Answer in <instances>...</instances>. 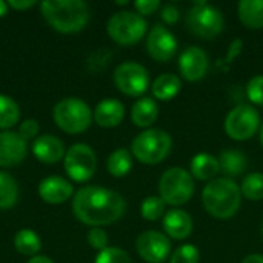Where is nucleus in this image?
Masks as SVG:
<instances>
[{"label":"nucleus","instance_id":"nucleus-31","mask_svg":"<svg viewBox=\"0 0 263 263\" xmlns=\"http://www.w3.org/2000/svg\"><path fill=\"white\" fill-rule=\"evenodd\" d=\"M199 260H200V251L194 245L186 243L179 247L173 253L170 263H199Z\"/></svg>","mask_w":263,"mask_h":263},{"label":"nucleus","instance_id":"nucleus-1","mask_svg":"<svg viewBox=\"0 0 263 263\" xmlns=\"http://www.w3.org/2000/svg\"><path fill=\"white\" fill-rule=\"evenodd\" d=\"M125 210V199L119 193L100 186L80 188L72 199L74 216L82 223L94 228L117 222Z\"/></svg>","mask_w":263,"mask_h":263},{"label":"nucleus","instance_id":"nucleus-28","mask_svg":"<svg viewBox=\"0 0 263 263\" xmlns=\"http://www.w3.org/2000/svg\"><path fill=\"white\" fill-rule=\"evenodd\" d=\"M20 119L18 105L8 96L0 94V128L8 129L14 126Z\"/></svg>","mask_w":263,"mask_h":263},{"label":"nucleus","instance_id":"nucleus-10","mask_svg":"<svg viewBox=\"0 0 263 263\" xmlns=\"http://www.w3.org/2000/svg\"><path fill=\"white\" fill-rule=\"evenodd\" d=\"M97 168V157L86 143L72 145L65 154V171L76 182L89 180Z\"/></svg>","mask_w":263,"mask_h":263},{"label":"nucleus","instance_id":"nucleus-38","mask_svg":"<svg viewBox=\"0 0 263 263\" xmlns=\"http://www.w3.org/2000/svg\"><path fill=\"white\" fill-rule=\"evenodd\" d=\"M242 45H243V42H242L240 39H236V40H233V42H231V45H230V51H228V55H227V62H231L233 59H236V57L240 54V51H242Z\"/></svg>","mask_w":263,"mask_h":263},{"label":"nucleus","instance_id":"nucleus-42","mask_svg":"<svg viewBox=\"0 0 263 263\" xmlns=\"http://www.w3.org/2000/svg\"><path fill=\"white\" fill-rule=\"evenodd\" d=\"M6 12H8V3H5V2L0 0V17L5 15Z\"/></svg>","mask_w":263,"mask_h":263},{"label":"nucleus","instance_id":"nucleus-4","mask_svg":"<svg viewBox=\"0 0 263 263\" xmlns=\"http://www.w3.org/2000/svg\"><path fill=\"white\" fill-rule=\"evenodd\" d=\"M171 146L173 140L166 131L149 128L133 140L131 151L139 162L145 165H157L166 159Z\"/></svg>","mask_w":263,"mask_h":263},{"label":"nucleus","instance_id":"nucleus-14","mask_svg":"<svg viewBox=\"0 0 263 263\" xmlns=\"http://www.w3.org/2000/svg\"><path fill=\"white\" fill-rule=\"evenodd\" d=\"M210 60L206 52L199 46H188L179 57V69L185 80L199 82L206 76Z\"/></svg>","mask_w":263,"mask_h":263},{"label":"nucleus","instance_id":"nucleus-35","mask_svg":"<svg viewBox=\"0 0 263 263\" xmlns=\"http://www.w3.org/2000/svg\"><path fill=\"white\" fill-rule=\"evenodd\" d=\"M37 134H39V123H37V120H34V119L25 120V122L20 125V128H18V136H20L23 140L34 139Z\"/></svg>","mask_w":263,"mask_h":263},{"label":"nucleus","instance_id":"nucleus-29","mask_svg":"<svg viewBox=\"0 0 263 263\" xmlns=\"http://www.w3.org/2000/svg\"><path fill=\"white\" fill-rule=\"evenodd\" d=\"M240 193L243 197L248 200H262L263 199V174L262 173H251L248 174L242 185H240Z\"/></svg>","mask_w":263,"mask_h":263},{"label":"nucleus","instance_id":"nucleus-8","mask_svg":"<svg viewBox=\"0 0 263 263\" xmlns=\"http://www.w3.org/2000/svg\"><path fill=\"white\" fill-rule=\"evenodd\" d=\"M146 20L133 11H120L111 15L106 23L109 37L119 45H134L146 34Z\"/></svg>","mask_w":263,"mask_h":263},{"label":"nucleus","instance_id":"nucleus-34","mask_svg":"<svg viewBox=\"0 0 263 263\" xmlns=\"http://www.w3.org/2000/svg\"><path fill=\"white\" fill-rule=\"evenodd\" d=\"M88 243L99 251H103L108 248V236L102 228H92L88 233Z\"/></svg>","mask_w":263,"mask_h":263},{"label":"nucleus","instance_id":"nucleus-2","mask_svg":"<svg viewBox=\"0 0 263 263\" xmlns=\"http://www.w3.org/2000/svg\"><path fill=\"white\" fill-rule=\"evenodd\" d=\"M202 203L210 216L222 220L230 219L240 208L242 193L239 185L233 179H214L203 188Z\"/></svg>","mask_w":263,"mask_h":263},{"label":"nucleus","instance_id":"nucleus-24","mask_svg":"<svg viewBox=\"0 0 263 263\" xmlns=\"http://www.w3.org/2000/svg\"><path fill=\"white\" fill-rule=\"evenodd\" d=\"M182 88V82L176 74L166 72L160 74L154 82H153V96L157 100H171L174 99Z\"/></svg>","mask_w":263,"mask_h":263},{"label":"nucleus","instance_id":"nucleus-44","mask_svg":"<svg viewBox=\"0 0 263 263\" xmlns=\"http://www.w3.org/2000/svg\"><path fill=\"white\" fill-rule=\"evenodd\" d=\"M117 5H128V2H116Z\"/></svg>","mask_w":263,"mask_h":263},{"label":"nucleus","instance_id":"nucleus-20","mask_svg":"<svg viewBox=\"0 0 263 263\" xmlns=\"http://www.w3.org/2000/svg\"><path fill=\"white\" fill-rule=\"evenodd\" d=\"M191 176L196 177L197 180H214V177L220 173V165L219 159L208 153H200L193 157L191 165H190Z\"/></svg>","mask_w":263,"mask_h":263},{"label":"nucleus","instance_id":"nucleus-37","mask_svg":"<svg viewBox=\"0 0 263 263\" xmlns=\"http://www.w3.org/2000/svg\"><path fill=\"white\" fill-rule=\"evenodd\" d=\"M179 8L177 6H174V5H166V6H163L162 8V12H160V17H162V20L165 22V23H168V25H173V23H176L177 20H179Z\"/></svg>","mask_w":263,"mask_h":263},{"label":"nucleus","instance_id":"nucleus-43","mask_svg":"<svg viewBox=\"0 0 263 263\" xmlns=\"http://www.w3.org/2000/svg\"><path fill=\"white\" fill-rule=\"evenodd\" d=\"M260 143H262V146H263V125H262V128H260Z\"/></svg>","mask_w":263,"mask_h":263},{"label":"nucleus","instance_id":"nucleus-39","mask_svg":"<svg viewBox=\"0 0 263 263\" xmlns=\"http://www.w3.org/2000/svg\"><path fill=\"white\" fill-rule=\"evenodd\" d=\"M34 5H35L34 0H9L8 2V6H11L14 9H28Z\"/></svg>","mask_w":263,"mask_h":263},{"label":"nucleus","instance_id":"nucleus-13","mask_svg":"<svg viewBox=\"0 0 263 263\" xmlns=\"http://www.w3.org/2000/svg\"><path fill=\"white\" fill-rule=\"evenodd\" d=\"M148 54L157 62H168L177 52V40L174 34L163 25H156L146 39Z\"/></svg>","mask_w":263,"mask_h":263},{"label":"nucleus","instance_id":"nucleus-17","mask_svg":"<svg viewBox=\"0 0 263 263\" xmlns=\"http://www.w3.org/2000/svg\"><path fill=\"white\" fill-rule=\"evenodd\" d=\"M32 153L42 163H57L65 156V146L59 137L45 134L34 140Z\"/></svg>","mask_w":263,"mask_h":263},{"label":"nucleus","instance_id":"nucleus-26","mask_svg":"<svg viewBox=\"0 0 263 263\" xmlns=\"http://www.w3.org/2000/svg\"><path fill=\"white\" fill-rule=\"evenodd\" d=\"M14 247L20 254L35 256L42 248V240L32 230H20L14 237Z\"/></svg>","mask_w":263,"mask_h":263},{"label":"nucleus","instance_id":"nucleus-27","mask_svg":"<svg viewBox=\"0 0 263 263\" xmlns=\"http://www.w3.org/2000/svg\"><path fill=\"white\" fill-rule=\"evenodd\" d=\"M18 199V186L14 177L0 171V210H8Z\"/></svg>","mask_w":263,"mask_h":263},{"label":"nucleus","instance_id":"nucleus-18","mask_svg":"<svg viewBox=\"0 0 263 263\" xmlns=\"http://www.w3.org/2000/svg\"><path fill=\"white\" fill-rule=\"evenodd\" d=\"M163 230L171 239L183 240L193 233V219L183 210H170L163 217Z\"/></svg>","mask_w":263,"mask_h":263},{"label":"nucleus","instance_id":"nucleus-12","mask_svg":"<svg viewBox=\"0 0 263 263\" xmlns=\"http://www.w3.org/2000/svg\"><path fill=\"white\" fill-rule=\"evenodd\" d=\"M136 248L139 256L148 263H163L171 253V242L166 234L159 231H145L137 237Z\"/></svg>","mask_w":263,"mask_h":263},{"label":"nucleus","instance_id":"nucleus-15","mask_svg":"<svg viewBox=\"0 0 263 263\" xmlns=\"http://www.w3.org/2000/svg\"><path fill=\"white\" fill-rule=\"evenodd\" d=\"M26 140H23L18 133H0V166L8 168L18 165L26 157Z\"/></svg>","mask_w":263,"mask_h":263},{"label":"nucleus","instance_id":"nucleus-7","mask_svg":"<svg viewBox=\"0 0 263 263\" xmlns=\"http://www.w3.org/2000/svg\"><path fill=\"white\" fill-rule=\"evenodd\" d=\"M223 15L222 12L211 6L206 2H196L186 14V26L188 29L205 40H211L217 37L223 29Z\"/></svg>","mask_w":263,"mask_h":263},{"label":"nucleus","instance_id":"nucleus-6","mask_svg":"<svg viewBox=\"0 0 263 263\" xmlns=\"http://www.w3.org/2000/svg\"><path fill=\"white\" fill-rule=\"evenodd\" d=\"M160 199L173 206H180L186 203L194 194V180L191 173L183 168L166 170L159 182Z\"/></svg>","mask_w":263,"mask_h":263},{"label":"nucleus","instance_id":"nucleus-11","mask_svg":"<svg viewBox=\"0 0 263 263\" xmlns=\"http://www.w3.org/2000/svg\"><path fill=\"white\" fill-rule=\"evenodd\" d=\"M114 83L123 94L139 97L149 86V74L140 63L125 62L116 68Z\"/></svg>","mask_w":263,"mask_h":263},{"label":"nucleus","instance_id":"nucleus-5","mask_svg":"<svg viewBox=\"0 0 263 263\" xmlns=\"http://www.w3.org/2000/svg\"><path fill=\"white\" fill-rule=\"evenodd\" d=\"M54 122L55 125L68 134H79L88 129L92 120V112L89 106L77 99L66 97L54 106Z\"/></svg>","mask_w":263,"mask_h":263},{"label":"nucleus","instance_id":"nucleus-22","mask_svg":"<svg viewBox=\"0 0 263 263\" xmlns=\"http://www.w3.org/2000/svg\"><path fill=\"white\" fill-rule=\"evenodd\" d=\"M219 165H220V171L225 174V177L233 179V177L242 176L247 171L248 159H247V156L242 151L225 149V151L220 153Z\"/></svg>","mask_w":263,"mask_h":263},{"label":"nucleus","instance_id":"nucleus-19","mask_svg":"<svg viewBox=\"0 0 263 263\" xmlns=\"http://www.w3.org/2000/svg\"><path fill=\"white\" fill-rule=\"evenodd\" d=\"M94 120L99 126L103 128H114L117 126L125 117V106L122 102L116 99H105L102 100L94 109Z\"/></svg>","mask_w":263,"mask_h":263},{"label":"nucleus","instance_id":"nucleus-32","mask_svg":"<svg viewBox=\"0 0 263 263\" xmlns=\"http://www.w3.org/2000/svg\"><path fill=\"white\" fill-rule=\"evenodd\" d=\"M96 263H133L129 256L120 250V248H112L108 247L103 251H100L96 257Z\"/></svg>","mask_w":263,"mask_h":263},{"label":"nucleus","instance_id":"nucleus-21","mask_svg":"<svg viewBox=\"0 0 263 263\" xmlns=\"http://www.w3.org/2000/svg\"><path fill=\"white\" fill-rule=\"evenodd\" d=\"M157 116H159V106L156 100L151 97H142L133 105L131 120L136 126L148 128L157 120Z\"/></svg>","mask_w":263,"mask_h":263},{"label":"nucleus","instance_id":"nucleus-9","mask_svg":"<svg viewBox=\"0 0 263 263\" xmlns=\"http://www.w3.org/2000/svg\"><path fill=\"white\" fill-rule=\"evenodd\" d=\"M260 126V116L251 105H237L225 119V133L237 142L251 139Z\"/></svg>","mask_w":263,"mask_h":263},{"label":"nucleus","instance_id":"nucleus-41","mask_svg":"<svg viewBox=\"0 0 263 263\" xmlns=\"http://www.w3.org/2000/svg\"><path fill=\"white\" fill-rule=\"evenodd\" d=\"M28 263H54L49 257H46V256H34L31 260Z\"/></svg>","mask_w":263,"mask_h":263},{"label":"nucleus","instance_id":"nucleus-30","mask_svg":"<svg viewBox=\"0 0 263 263\" xmlns=\"http://www.w3.org/2000/svg\"><path fill=\"white\" fill-rule=\"evenodd\" d=\"M140 213L145 220L156 222L165 214V202L157 196H148L140 205Z\"/></svg>","mask_w":263,"mask_h":263},{"label":"nucleus","instance_id":"nucleus-16","mask_svg":"<svg viewBox=\"0 0 263 263\" xmlns=\"http://www.w3.org/2000/svg\"><path fill=\"white\" fill-rule=\"evenodd\" d=\"M39 194L48 203H52V205L63 203L72 196V185L63 177L51 176L40 182Z\"/></svg>","mask_w":263,"mask_h":263},{"label":"nucleus","instance_id":"nucleus-33","mask_svg":"<svg viewBox=\"0 0 263 263\" xmlns=\"http://www.w3.org/2000/svg\"><path fill=\"white\" fill-rule=\"evenodd\" d=\"M247 96L251 103L263 105V74L254 76L247 83Z\"/></svg>","mask_w":263,"mask_h":263},{"label":"nucleus","instance_id":"nucleus-45","mask_svg":"<svg viewBox=\"0 0 263 263\" xmlns=\"http://www.w3.org/2000/svg\"><path fill=\"white\" fill-rule=\"evenodd\" d=\"M262 236H263V222H262Z\"/></svg>","mask_w":263,"mask_h":263},{"label":"nucleus","instance_id":"nucleus-40","mask_svg":"<svg viewBox=\"0 0 263 263\" xmlns=\"http://www.w3.org/2000/svg\"><path fill=\"white\" fill-rule=\"evenodd\" d=\"M242 263H263V256L262 254H250L242 260Z\"/></svg>","mask_w":263,"mask_h":263},{"label":"nucleus","instance_id":"nucleus-36","mask_svg":"<svg viewBox=\"0 0 263 263\" xmlns=\"http://www.w3.org/2000/svg\"><path fill=\"white\" fill-rule=\"evenodd\" d=\"M134 6L140 15H149L160 8V2L159 0H137Z\"/></svg>","mask_w":263,"mask_h":263},{"label":"nucleus","instance_id":"nucleus-3","mask_svg":"<svg viewBox=\"0 0 263 263\" xmlns=\"http://www.w3.org/2000/svg\"><path fill=\"white\" fill-rule=\"evenodd\" d=\"M40 9L45 20L60 32H77L89 20V8L82 0H45Z\"/></svg>","mask_w":263,"mask_h":263},{"label":"nucleus","instance_id":"nucleus-25","mask_svg":"<svg viewBox=\"0 0 263 263\" xmlns=\"http://www.w3.org/2000/svg\"><path fill=\"white\" fill-rule=\"evenodd\" d=\"M131 166H133V157H131V153L125 148L116 149L108 157V162H106V168L109 174L114 177L126 176L131 171Z\"/></svg>","mask_w":263,"mask_h":263},{"label":"nucleus","instance_id":"nucleus-23","mask_svg":"<svg viewBox=\"0 0 263 263\" xmlns=\"http://www.w3.org/2000/svg\"><path fill=\"white\" fill-rule=\"evenodd\" d=\"M237 14L247 28H263V0H242L237 5Z\"/></svg>","mask_w":263,"mask_h":263}]
</instances>
